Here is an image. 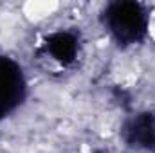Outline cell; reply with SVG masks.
I'll return each instance as SVG.
<instances>
[{"instance_id":"1","label":"cell","mask_w":155,"mask_h":153,"mask_svg":"<svg viewBox=\"0 0 155 153\" xmlns=\"http://www.w3.org/2000/svg\"><path fill=\"white\" fill-rule=\"evenodd\" d=\"M58 4L54 2H29L22 7L25 18L33 24H41L47 18H51L56 11H58Z\"/></svg>"},{"instance_id":"2","label":"cell","mask_w":155,"mask_h":153,"mask_svg":"<svg viewBox=\"0 0 155 153\" xmlns=\"http://www.w3.org/2000/svg\"><path fill=\"white\" fill-rule=\"evenodd\" d=\"M146 29H148V36L152 40V43L155 45V7L148 15V25H146Z\"/></svg>"}]
</instances>
